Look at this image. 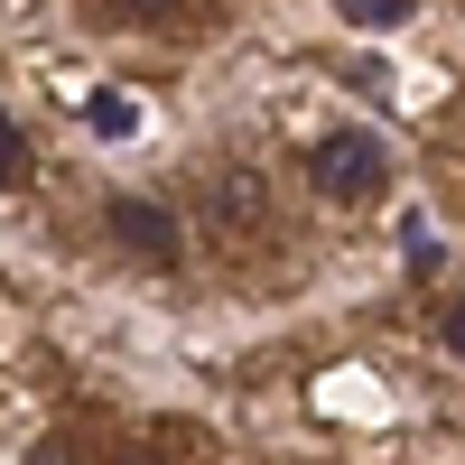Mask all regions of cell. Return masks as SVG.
I'll return each instance as SVG.
<instances>
[{"label": "cell", "mask_w": 465, "mask_h": 465, "mask_svg": "<svg viewBox=\"0 0 465 465\" xmlns=\"http://www.w3.org/2000/svg\"><path fill=\"white\" fill-rule=\"evenodd\" d=\"M335 19L363 37H391V28H410V0H335Z\"/></svg>", "instance_id": "3"}, {"label": "cell", "mask_w": 465, "mask_h": 465, "mask_svg": "<svg viewBox=\"0 0 465 465\" xmlns=\"http://www.w3.org/2000/svg\"><path fill=\"white\" fill-rule=\"evenodd\" d=\"M103 232H112L122 252H140V261H168V252H177L168 205H149V196H112V205H103Z\"/></svg>", "instance_id": "2"}, {"label": "cell", "mask_w": 465, "mask_h": 465, "mask_svg": "<svg viewBox=\"0 0 465 465\" xmlns=\"http://www.w3.org/2000/svg\"><path fill=\"white\" fill-rule=\"evenodd\" d=\"M186 0H103V19H131V28H168Z\"/></svg>", "instance_id": "5"}, {"label": "cell", "mask_w": 465, "mask_h": 465, "mask_svg": "<svg viewBox=\"0 0 465 465\" xmlns=\"http://www.w3.org/2000/svg\"><path fill=\"white\" fill-rule=\"evenodd\" d=\"M84 122H94L103 140H131V131H140V103H131V94H84Z\"/></svg>", "instance_id": "4"}, {"label": "cell", "mask_w": 465, "mask_h": 465, "mask_svg": "<svg viewBox=\"0 0 465 465\" xmlns=\"http://www.w3.org/2000/svg\"><path fill=\"white\" fill-rule=\"evenodd\" d=\"M307 177H317V196H335V205H372L381 186H391V159H381L372 131H326L307 149Z\"/></svg>", "instance_id": "1"}, {"label": "cell", "mask_w": 465, "mask_h": 465, "mask_svg": "<svg viewBox=\"0 0 465 465\" xmlns=\"http://www.w3.org/2000/svg\"><path fill=\"white\" fill-rule=\"evenodd\" d=\"M447 354H456V363H465V298H456V307H447Z\"/></svg>", "instance_id": "6"}]
</instances>
